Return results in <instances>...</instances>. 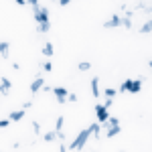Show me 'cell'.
<instances>
[{
	"label": "cell",
	"instance_id": "1",
	"mask_svg": "<svg viewBox=\"0 0 152 152\" xmlns=\"http://www.w3.org/2000/svg\"><path fill=\"white\" fill-rule=\"evenodd\" d=\"M91 132H94V128L89 126V128H85V130H81L79 132V136L75 138V140L71 142V150H77V152H81L83 148H85V144H87V140H89V136H91Z\"/></svg>",
	"mask_w": 152,
	"mask_h": 152
},
{
	"label": "cell",
	"instance_id": "2",
	"mask_svg": "<svg viewBox=\"0 0 152 152\" xmlns=\"http://www.w3.org/2000/svg\"><path fill=\"white\" fill-rule=\"evenodd\" d=\"M95 116H97V124H104V122H107L110 114L102 104H95Z\"/></svg>",
	"mask_w": 152,
	"mask_h": 152
},
{
	"label": "cell",
	"instance_id": "3",
	"mask_svg": "<svg viewBox=\"0 0 152 152\" xmlns=\"http://www.w3.org/2000/svg\"><path fill=\"white\" fill-rule=\"evenodd\" d=\"M53 94H55V97H57V104L63 105L65 99H67V95H69V91H67V87H55Z\"/></svg>",
	"mask_w": 152,
	"mask_h": 152
},
{
	"label": "cell",
	"instance_id": "4",
	"mask_svg": "<svg viewBox=\"0 0 152 152\" xmlns=\"http://www.w3.org/2000/svg\"><path fill=\"white\" fill-rule=\"evenodd\" d=\"M43 85H45V77H43V75H39L35 81L31 83V94H37V91H41V89H43Z\"/></svg>",
	"mask_w": 152,
	"mask_h": 152
},
{
	"label": "cell",
	"instance_id": "5",
	"mask_svg": "<svg viewBox=\"0 0 152 152\" xmlns=\"http://www.w3.org/2000/svg\"><path fill=\"white\" fill-rule=\"evenodd\" d=\"M0 57H2V59H8V57H10V43L0 41Z\"/></svg>",
	"mask_w": 152,
	"mask_h": 152
},
{
	"label": "cell",
	"instance_id": "6",
	"mask_svg": "<svg viewBox=\"0 0 152 152\" xmlns=\"http://www.w3.org/2000/svg\"><path fill=\"white\" fill-rule=\"evenodd\" d=\"M142 91V79H132L130 83V94H140Z\"/></svg>",
	"mask_w": 152,
	"mask_h": 152
},
{
	"label": "cell",
	"instance_id": "7",
	"mask_svg": "<svg viewBox=\"0 0 152 152\" xmlns=\"http://www.w3.org/2000/svg\"><path fill=\"white\" fill-rule=\"evenodd\" d=\"M104 26H105V28H116V26H122V24H120V16H118V14H114L107 23H104Z\"/></svg>",
	"mask_w": 152,
	"mask_h": 152
},
{
	"label": "cell",
	"instance_id": "8",
	"mask_svg": "<svg viewBox=\"0 0 152 152\" xmlns=\"http://www.w3.org/2000/svg\"><path fill=\"white\" fill-rule=\"evenodd\" d=\"M53 53H55V47H53V43H45V47H43V55L47 59L53 57Z\"/></svg>",
	"mask_w": 152,
	"mask_h": 152
},
{
	"label": "cell",
	"instance_id": "9",
	"mask_svg": "<svg viewBox=\"0 0 152 152\" xmlns=\"http://www.w3.org/2000/svg\"><path fill=\"white\" fill-rule=\"evenodd\" d=\"M97 83H99V79H97V77H91V95H94V97H99V87H97Z\"/></svg>",
	"mask_w": 152,
	"mask_h": 152
},
{
	"label": "cell",
	"instance_id": "10",
	"mask_svg": "<svg viewBox=\"0 0 152 152\" xmlns=\"http://www.w3.org/2000/svg\"><path fill=\"white\" fill-rule=\"evenodd\" d=\"M24 118V110H18V112H12L10 116H8V120L10 122H18V120H23Z\"/></svg>",
	"mask_w": 152,
	"mask_h": 152
},
{
	"label": "cell",
	"instance_id": "11",
	"mask_svg": "<svg viewBox=\"0 0 152 152\" xmlns=\"http://www.w3.org/2000/svg\"><path fill=\"white\" fill-rule=\"evenodd\" d=\"M120 126H112V128H107V132H105V138H114V136H118L120 134Z\"/></svg>",
	"mask_w": 152,
	"mask_h": 152
},
{
	"label": "cell",
	"instance_id": "12",
	"mask_svg": "<svg viewBox=\"0 0 152 152\" xmlns=\"http://www.w3.org/2000/svg\"><path fill=\"white\" fill-rule=\"evenodd\" d=\"M150 31H152V23H150V20H146V23L140 26V33H142V35H150Z\"/></svg>",
	"mask_w": 152,
	"mask_h": 152
},
{
	"label": "cell",
	"instance_id": "13",
	"mask_svg": "<svg viewBox=\"0 0 152 152\" xmlns=\"http://www.w3.org/2000/svg\"><path fill=\"white\" fill-rule=\"evenodd\" d=\"M43 140H45V142H53V140H57V132L53 130V132H47V134H43Z\"/></svg>",
	"mask_w": 152,
	"mask_h": 152
},
{
	"label": "cell",
	"instance_id": "14",
	"mask_svg": "<svg viewBox=\"0 0 152 152\" xmlns=\"http://www.w3.org/2000/svg\"><path fill=\"white\" fill-rule=\"evenodd\" d=\"M63 122H65V118L59 116L57 122H55V132H63Z\"/></svg>",
	"mask_w": 152,
	"mask_h": 152
},
{
	"label": "cell",
	"instance_id": "15",
	"mask_svg": "<svg viewBox=\"0 0 152 152\" xmlns=\"http://www.w3.org/2000/svg\"><path fill=\"white\" fill-rule=\"evenodd\" d=\"M130 83H132V79H126V81L122 83V87H120V91H122V94H126V91H130Z\"/></svg>",
	"mask_w": 152,
	"mask_h": 152
},
{
	"label": "cell",
	"instance_id": "16",
	"mask_svg": "<svg viewBox=\"0 0 152 152\" xmlns=\"http://www.w3.org/2000/svg\"><path fill=\"white\" fill-rule=\"evenodd\" d=\"M87 69H91V63H89V61H83V63H79V71H87Z\"/></svg>",
	"mask_w": 152,
	"mask_h": 152
},
{
	"label": "cell",
	"instance_id": "17",
	"mask_svg": "<svg viewBox=\"0 0 152 152\" xmlns=\"http://www.w3.org/2000/svg\"><path fill=\"white\" fill-rule=\"evenodd\" d=\"M43 71L51 73V71H53V63H51V61H45V63H43Z\"/></svg>",
	"mask_w": 152,
	"mask_h": 152
},
{
	"label": "cell",
	"instance_id": "18",
	"mask_svg": "<svg viewBox=\"0 0 152 152\" xmlns=\"http://www.w3.org/2000/svg\"><path fill=\"white\" fill-rule=\"evenodd\" d=\"M116 94H118V91L114 89V87H107V89H105V95H107V99H112V97H114Z\"/></svg>",
	"mask_w": 152,
	"mask_h": 152
},
{
	"label": "cell",
	"instance_id": "19",
	"mask_svg": "<svg viewBox=\"0 0 152 152\" xmlns=\"http://www.w3.org/2000/svg\"><path fill=\"white\" fill-rule=\"evenodd\" d=\"M8 94H10V87H6V85L0 83V95H8Z\"/></svg>",
	"mask_w": 152,
	"mask_h": 152
},
{
	"label": "cell",
	"instance_id": "20",
	"mask_svg": "<svg viewBox=\"0 0 152 152\" xmlns=\"http://www.w3.org/2000/svg\"><path fill=\"white\" fill-rule=\"evenodd\" d=\"M33 130H35V134H41V124L37 120H33Z\"/></svg>",
	"mask_w": 152,
	"mask_h": 152
},
{
	"label": "cell",
	"instance_id": "21",
	"mask_svg": "<svg viewBox=\"0 0 152 152\" xmlns=\"http://www.w3.org/2000/svg\"><path fill=\"white\" fill-rule=\"evenodd\" d=\"M102 105H104L105 110H110V107L114 105V99H105V102H104V104H102Z\"/></svg>",
	"mask_w": 152,
	"mask_h": 152
},
{
	"label": "cell",
	"instance_id": "22",
	"mask_svg": "<svg viewBox=\"0 0 152 152\" xmlns=\"http://www.w3.org/2000/svg\"><path fill=\"white\" fill-rule=\"evenodd\" d=\"M6 126H10V120H0V130L6 128Z\"/></svg>",
	"mask_w": 152,
	"mask_h": 152
},
{
	"label": "cell",
	"instance_id": "23",
	"mask_svg": "<svg viewBox=\"0 0 152 152\" xmlns=\"http://www.w3.org/2000/svg\"><path fill=\"white\" fill-rule=\"evenodd\" d=\"M59 152H67V146H65V142H61V144H59Z\"/></svg>",
	"mask_w": 152,
	"mask_h": 152
},
{
	"label": "cell",
	"instance_id": "24",
	"mask_svg": "<svg viewBox=\"0 0 152 152\" xmlns=\"http://www.w3.org/2000/svg\"><path fill=\"white\" fill-rule=\"evenodd\" d=\"M67 99H69V102H77V95H75V94H69V95H67Z\"/></svg>",
	"mask_w": 152,
	"mask_h": 152
},
{
	"label": "cell",
	"instance_id": "25",
	"mask_svg": "<svg viewBox=\"0 0 152 152\" xmlns=\"http://www.w3.org/2000/svg\"><path fill=\"white\" fill-rule=\"evenodd\" d=\"M31 105H33V102H31V99H28V102H24V104H23V110H28Z\"/></svg>",
	"mask_w": 152,
	"mask_h": 152
}]
</instances>
